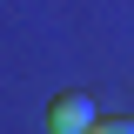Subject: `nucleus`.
I'll list each match as a JSON object with an SVG mask.
<instances>
[{"label":"nucleus","instance_id":"1","mask_svg":"<svg viewBox=\"0 0 134 134\" xmlns=\"http://www.w3.org/2000/svg\"><path fill=\"white\" fill-rule=\"evenodd\" d=\"M94 121H100V107H94V94H81V87H67V94L47 100V134H87Z\"/></svg>","mask_w":134,"mask_h":134},{"label":"nucleus","instance_id":"2","mask_svg":"<svg viewBox=\"0 0 134 134\" xmlns=\"http://www.w3.org/2000/svg\"><path fill=\"white\" fill-rule=\"evenodd\" d=\"M87 134H134V114H100Z\"/></svg>","mask_w":134,"mask_h":134}]
</instances>
